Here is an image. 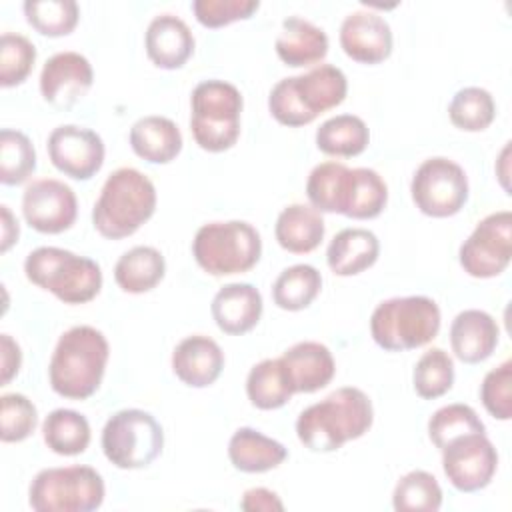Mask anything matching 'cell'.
<instances>
[{
	"mask_svg": "<svg viewBox=\"0 0 512 512\" xmlns=\"http://www.w3.org/2000/svg\"><path fill=\"white\" fill-rule=\"evenodd\" d=\"M340 46L356 62L378 64L392 52L390 24L370 10L350 12L340 26Z\"/></svg>",
	"mask_w": 512,
	"mask_h": 512,
	"instance_id": "e0dca14e",
	"label": "cell"
},
{
	"mask_svg": "<svg viewBox=\"0 0 512 512\" xmlns=\"http://www.w3.org/2000/svg\"><path fill=\"white\" fill-rule=\"evenodd\" d=\"M380 254V242L366 228H344L328 244L326 262L336 276H356L368 270Z\"/></svg>",
	"mask_w": 512,
	"mask_h": 512,
	"instance_id": "d4e9b609",
	"label": "cell"
},
{
	"mask_svg": "<svg viewBox=\"0 0 512 512\" xmlns=\"http://www.w3.org/2000/svg\"><path fill=\"white\" fill-rule=\"evenodd\" d=\"M240 508L246 512H256V510L272 512V510H284V504L278 498V494L268 488H250L242 494Z\"/></svg>",
	"mask_w": 512,
	"mask_h": 512,
	"instance_id": "f6af8a7d",
	"label": "cell"
},
{
	"mask_svg": "<svg viewBox=\"0 0 512 512\" xmlns=\"http://www.w3.org/2000/svg\"><path fill=\"white\" fill-rule=\"evenodd\" d=\"M0 350H2V386H6L20 370L22 352L16 340L10 334L0 336Z\"/></svg>",
	"mask_w": 512,
	"mask_h": 512,
	"instance_id": "bcb514c9",
	"label": "cell"
},
{
	"mask_svg": "<svg viewBox=\"0 0 512 512\" xmlns=\"http://www.w3.org/2000/svg\"><path fill=\"white\" fill-rule=\"evenodd\" d=\"M192 254L198 266L212 276L242 274L258 264L262 240L250 222H208L198 228Z\"/></svg>",
	"mask_w": 512,
	"mask_h": 512,
	"instance_id": "52a82bcc",
	"label": "cell"
},
{
	"mask_svg": "<svg viewBox=\"0 0 512 512\" xmlns=\"http://www.w3.org/2000/svg\"><path fill=\"white\" fill-rule=\"evenodd\" d=\"M164 274V256L154 246H134L114 266V280L128 294H144L156 288Z\"/></svg>",
	"mask_w": 512,
	"mask_h": 512,
	"instance_id": "f1b7e54d",
	"label": "cell"
},
{
	"mask_svg": "<svg viewBox=\"0 0 512 512\" xmlns=\"http://www.w3.org/2000/svg\"><path fill=\"white\" fill-rule=\"evenodd\" d=\"M372 420L370 398L360 388L344 386L304 408L296 420V434L312 452H334L344 442L364 436Z\"/></svg>",
	"mask_w": 512,
	"mask_h": 512,
	"instance_id": "6da1fadb",
	"label": "cell"
},
{
	"mask_svg": "<svg viewBox=\"0 0 512 512\" xmlns=\"http://www.w3.org/2000/svg\"><path fill=\"white\" fill-rule=\"evenodd\" d=\"M144 46L154 66L176 70L182 68L192 56L194 36L182 18L174 14H158L146 28Z\"/></svg>",
	"mask_w": 512,
	"mask_h": 512,
	"instance_id": "d6986e66",
	"label": "cell"
},
{
	"mask_svg": "<svg viewBox=\"0 0 512 512\" xmlns=\"http://www.w3.org/2000/svg\"><path fill=\"white\" fill-rule=\"evenodd\" d=\"M460 266L472 278H494L502 274L512 258V214L498 210L482 218L462 242Z\"/></svg>",
	"mask_w": 512,
	"mask_h": 512,
	"instance_id": "7c38bea8",
	"label": "cell"
},
{
	"mask_svg": "<svg viewBox=\"0 0 512 512\" xmlns=\"http://www.w3.org/2000/svg\"><path fill=\"white\" fill-rule=\"evenodd\" d=\"M22 214L30 228L42 234L68 230L78 214L74 190L56 178H40L26 186L22 194Z\"/></svg>",
	"mask_w": 512,
	"mask_h": 512,
	"instance_id": "5bb4252c",
	"label": "cell"
},
{
	"mask_svg": "<svg viewBox=\"0 0 512 512\" xmlns=\"http://www.w3.org/2000/svg\"><path fill=\"white\" fill-rule=\"evenodd\" d=\"M392 506L398 512H436L442 506V488L430 472L412 470L398 480Z\"/></svg>",
	"mask_w": 512,
	"mask_h": 512,
	"instance_id": "d590c367",
	"label": "cell"
},
{
	"mask_svg": "<svg viewBox=\"0 0 512 512\" xmlns=\"http://www.w3.org/2000/svg\"><path fill=\"white\" fill-rule=\"evenodd\" d=\"M36 62L34 44L14 32H4L0 38V84L4 88L22 84Z\"/></svg>",
	"mask_w": 512,
	"mask_h": 512,
	"instance_id": "ab89813d",
	"label": "cell"
},
{
	"mask_svg": "<svg viewBox=\"0 0 512 512\" xmlns=\"http://www.w3.org/2000/svg\"><path fill=\"white\" fill-rule=\"evenodd\" d=\"M442 468L460 492L486 488L498 468V452L486 432H472L448 442L442 450Z\"/></svg>",
	"mask_w": 512,
	"mask_h": 512,
	"instance_id": "4fadbf2b",
	"label": "cell"
},
{
	"mask_svg": "<svg viewBox=\"0 0 512 512\" xmlns=\"http://www.w3.org/2000/svg\"><path fill=\"white\" fill-rule=\"evenodd\" d=\"M262 294L248 282L222 286L212 298V318L224 334L240 336L250 332L262 316Z\"/></svg>",
	"mask_w": 512,
	"mask_h": 512,
	"instance_id": "ffe728a7",
	"label": "cell"
},
{
	"mask_svg": "<svg viewBox=\"0 0 512 512\" xmlns=\"http://www.w3.org/2000/svg\"><path fill=\"white\" fill-rule=\"evenodd\" d=\"M440 308L428 296H402L380 302L370 316L374 342L388 352L420 348L436 338Z\"/></svg>",
	"mask_w": 512,
	"mask_h": 512,
	"instance_id": "8992f818",
	"label": "cell"
},
{
	"mask_svg": "<svg viewBox=\"0 0 512 512\" xmlns=\"http://www.w3.org/2000/svg\"><path fill=\"white\" fill-rule=\"evenodd\" d=\"M24 14L36 32L50 38L70 34L80 18L74 0H26Z\"/></svg>",
	"mask_w": 512,
	"mask_h": 512,
	"instance_id": "8d00e7d4",
	"label": "cell"
},
{
	"mask_svg": "<svg viewBox=\"0 0 512 512\" xmlns=\"http://www.w3.org/2000/svg\"><path fill=\"white\" fill-rule=\"evenodd\" d=\"M110 346L106 336L92 326H72L52 352L48 378L56 394L70 400L90 398L106 370Z\"/></svg>",
	"mask_w": 512,
	"mask_h": 512,
	"instance_id": "7a4b0ae2",
	"label": "cell"
},
{
	"mask_svg": "<svg viewBox=\"0 0 512 512\" xmlns=\"http://www.w3.org/2000/svg\"><path fill=\"white\" fill-rule=\"evenodd\" d=\"M260 8L258 0H194L196 20L206 28H220L250 18Z\"/></svg>",
	"mask_w": 512,
	"mask_h": 512,
	"instance_id": "ee69618b",
	"label": "cell"
},
{
	"mask_svg": "<svg viewBox=\"0 0 512 512\" xmlns=\"http://www.w3.org/2000/svg\"><path fill=\"white\" fill-rule=\"evenodd\" d=\"M38 424V410L24 394H2L0 398V438L2 442L26 440Z\"/></svg>",
	"mask_w": 512,
	"mask_h": 512,
	"instance_id": "60d3db41",
	"label": "cell"
},
{
	"mask_svg": "<svg viewBox=\"0 0 512 512\" xmlns=\"http://www.w3.org/2000/svg\"><path fill=\"white\" fill-rule=\"evenodd\" d=\"M496 320L478 308L462 310L450 324V346L464 364H478L492 356L498 346Z\"/></svg>",
	"mask_w": 512,
	"mask_h": 512,
	"instance_id": "44dd1931",
	"label": "cell"
},
{
	"mask_svg": "<svg viewBox=\"0 0 512 512\" xmlns=\"http://www.w3.org/2000/svg\"><path fill=\"white\" fill-rule=\"evenodd\" d=\"M104 480L90 466L40 470L28 492L36 512H92L104 502Z\"/></svg>",
	"mask_w": 512,
	"mask_h": 512,
	"instance_id": "9c48e42d",
	"label": "cell"
},
{
	"mask_svg": "<svg viewBox=\"0 0 512 512\" xmlns=\"http://www.w3.org/2000/svg\"><path fill=\"white\" fill-rule=\"evenodd\" d=\"M128 140L134 154L150 164H168L182 150L180 128L166 116L138 118L130 128Z\"/></svg>",
	"mask_w": 512,
	"mask_h": 512,
	"instance_id": "cb8c5ba5",
	"label": "cell"
},
{
	"mask_svg": "<svg viewBox=\"0 0 512 512\" xmlns=\"http://www.w3.org/2000/svg\"><path fill=\"white\" fill-rule=\"evenodd\" d=\"M278 58L292 68L312 66L328 54L326 32L300 16H288L274 42Z\"/></svg>",
	"mask_w": 512,
	"mask_h": 512,
	"instance_id": "603a6c76",
	"label": "cell"
},
{
	"mask_svg": "<svg viewBox=\"0 0 512 512\" xmlns=\"http://www.w3.org/2000/svg\"><path fill=\"white\" fill-rule=\"evenodd\" d=\"M190 130L196 144L208 152L232 148L240 136V90L224 80H204L190 96Z\"/></svg>",
	"mask_w": 512,
	"mask_h": 512,
	"instance_id": "ba28073f",
	"label": "cell"
},
{
	"mask_svg": "<svg viewBox=\"0 0 512 512\" xmlns=\"http://www.w3.org/2000/svg\"><path fill=\"white\" fill-rule=\"evenodd\" d=\"M388 202V186L372 168H350L340 214L354 220L376 218Z\"/></svg>",
	"mask_w": 512,
	"mask_h": 512,
	"instance_id": "83f0119b",
	"label": "cell"
},
{
	"mask_svg": "<svg viewBox=\"0 0 512 512\" xmlns=\"http://www.w3.org/2000/svg\"><path fill=\"white\" fill-rule=\"evenodd\" d=\"M480 400L484 408L498 420L512 416V360H504L492 368L480 386Z\"/></svg>",
	"mask_w": 512,
	"mask_h": 512,
	"instance_id": "b9f144b4",
	"label": "cell"
},
{
	"mask_svg": "<svg viewBox=\"0 0 512 512\" xmlns=\"http://www.w3.org/2000/svg\"><path fill=\"white\" fill-rule=\"evenodd\" d=\"M280 360L294 392H316L330 384L336 372V364L328 346L314 340H304L290 346L280 356Z\"/></svg>",
	"mask_w": 512,
	"mask_h": 512,
	"instance_id": "7402d4cb",
	"label": "cell"
},
{
	"mask_svg": "<svg viewBox=\"0 0 512 512\" xmlns=\"http://www.w3.org/2000/svg\"><path fill=\"white\" fill-rule=\"evenodd\" d=\"M0 212H2V244H0V250L6 252L14 242H18L20 228H18V220L12 216V212L6 204L0 206Z\"/></svg>",
	"mask_w": 512,
	"mask_h": 512,
	"instance_id": "7dc6e473",
	"label": "cell"
},
{
	"mask_svg": "<svg viewBox=\"0 0 512 512\" xmlns=\"http://www.w3.org/2000/svg\"><path fill=\"white\" fill-rule=\"evenodd\" d=\"M156 210V188L152 180L136 168L114 170L92 208L96 232L108 240L134 234Z\"/></svg>",
	"mask_w": 512,
	"mask_h": 512,
	"instance_id": "3957f363",
	"label": "cell"
},
{
	"mask_svg": "<svg viewBox=\"0 0 512 512\" xmlns=\"http://www.w3.org/2000/svg\"><path fill=\"white\" fill-rule=\"evenodd\" d=\"M26 278L64 304H84L102 288L100 266L86 256L56 246H40L24 260Z\"/></svg>",
	"mask_w": 512,
	"mask_h": 512,
	"instance_id": "5b68a950",
	"label": "cell"
},
{
	"mask_svg": "<svg viewBox=\"0 0 512 512\" xmlns=\"http://www.w3.org/2000/svg\"><path fill=\"white\" fill-rule=\"evenodd\" d=\"M370 130L360 116L338 114L320 124L316 130V146L320 152L338 158H352L366 150Z\"/></svg>",
	"mask_w": 512,
	"mask_h": 512,
	"instance_id": "f546056e",
	"label": "cell"
},
{
	"mask_svg": "<svg viewBox=\"0 0 512 512\" xmlns=\"http://www.w3.org/2000/svg\"><path fill=\"white\" fill-rule=\"evenodd\" d=\"M448 116L456 128L464 132H480L492 124L496 116V104L486 88L466 86L452 96Z\"/></svg>",
	"mask_w": 512,
	"mask_h": 512,
	"instance_id": "836d02e7",
	"label": "cell"
},
{
	"mask_svg": "<svg viewBox=\"0 0 512 512\" xmlns=\"http://www.w3.org/2000/svg\"><path fill=\"white\" fill-rule=\"evenodd\" d=\"M322 212L308 204L286 206L274 226L278 244L292 254H308L316 250L324 238Z\"/></svg>",
	"mask_w": 512,
	"mask_h": 512,
	"instance_id": "4316f807",
	"label": "cell"
},
{
	"mask_svg": "<svg viewBox=\"0 0 512 512\" xmlns=\"http://www.w3.org/2000/svg\"><path fill=\"white\" fill-rule=\"evenodd\" d=\"M228 458L236 470L260 474L278 468L288 458V450L278 440L244 426L232 434L228 442Z\"/></svg>",
	"mask_w": 512,
	"mask_h": 512,
	"instance_id": "484cf974",
	"label": "cell"
},
{
	"mask_svg": "<svg viewBox=\"0 0 512 512\" xmlns=\"http://www.w3.org/2000/svg\"><path fill=\"white\" fill-rule=\"evenodd\" d=\"M416 208L432 218L458 214L468 200V178L460 164L444 156L424 160L410 182Z\"/></svg>",
	"mask_w": 512,
	"mask_h": 512,
	"instance_id": "8fae6325",
	"label": "cell"
},
{
	"mask_svg": "<svg viewBox=\"0 0 512 512\" xmlns=\"http://www.w3.org/2000/svg\"><path fill=\"white\" fill-rule=\"evenodd\" d=\"M344 168L346 164L334 160L322 162L312 168L306 182V196L312 208H316L318 212H336V190Z\"/></svg>",
	"mask_w": 512,
	"mask_h": 512,
	"instance_id": "7bdbcfd3",
	"label": "cell"
},
{
	"mask_svg": "<svg viewBox=\"0 0 512 512\" xmlns=\"http://www.w3.org/2000/svg\"><path fill=\"white\" fill-rule=\"evenodd\" d=\"M92 64L80 52H58L50 56L40 72L42 98L62 110L72 108L92 88Z\"/></svg>",
	"mask_w": 512,
	"mask_h": 512,
	"instance_id": "2e32d148",
	"label": "cell"
},
{
	"mask_svg": "<svg viewBox=\"0 0 512 512\" xmlns=\"http://www.w3.org/2000/svg\"><path fill=\"white\" fill-rule=\"evenodd\" d=\"M414 390L424 400H434L444 396L454 384V362L442 348L426 350L412 374Z\"/></svg>",
	"mask_w": 512,
	"mask_h": 512,
	"instance_id": "74e56055",
	"label": "cell"
},
{
	"mask_svg": "<svg viewBox=\"0 0 512 512\" xmlns=\"http://www.w3.org/2000/svg\"><path fill=\"white\" fill-rule=\"evenodd\" d=\"M42 438L52 452L76 456L90 444V424L76 410L56 408L42 422Z\"/></svg>",
	"mask_w": 512,
	"mask_h": 512,
	"instance_id": "1f68e13d",
	"label": "cell"
},
{
	"mask_svg": "<svg viewBox=\"0 0 512 512\" xmlns=\"http://www.w3.org/2000/svg\"><path fill=\"white\" fill-rule=\"evenodd\" d=\"M472 432H486V428L480 416L468 404L442 406L428 420V436L438 450H442L454 438Z\"/></svg>",
	"mask_w": 512,
	"mask_h": 512,
	"instance_id": "f35d334b",
	"label": "cell"
},
{
	"mask_svg": "<svg viewBox=\"0 0 512 512\" xmlns=\"http://www.w3.org/2000/svg\"><path fill=\"white\" fill-rule=\"evenodd\" d=\"M322 276L310 264H294L284 268L272 284V300L278 308L298 312L308 308L320 294Z\"/></svg>",
	"mask_w": 512,
	"mask_h": 512,
	"instance_id": "d6a6232c",
	"label": "cell"
},
{
	"mask_svg": "<svg viewBox=\"0 0 512 512\" xmlns=\"http://www.w3.org/2000/svg\"><path fill=\"white\" fill-rule=\"evenodd\" d=\"M246 394L260 410L282 408L294 394L280 358H266L252 366L246 378Z\"/></svg>",
	"mask_w": 512,
	"mask_h": 512,
	"instance_id": "4dcf8cb0",
	"label": "cell"
},
{
	"mask_svg": "<svg viewBox=\"0 0 512 512\" xmlns=\"http://www.w3.org/2000/svg\"><path fill=\"white\" fill-rule=\"evenodd\" d=\"M104 152L102 138L84 126L62 124L48 136L50 162L74 180H90L102 168Z\"/></svg>",
	"mask_w": 512,
	"mask_h": 512,
	"instance_id": "9a60e30c",
	"label": "cell"
},
{
	"mask_svg": "<svg viewBox=\"0 0 512 512\" xmlns=\"http://www.w3.org/2000/svg\"><path fill=\"white\" fill-rule=\"evenodd\" d=\"M36 170V150L30 138L12 128L0 132V182L18 186L26 182Z\"/></svg>",
	"mask_w": 512,
	"mask_h": 512,
	"instance_id": "e575fe53",
	"label": "cell"
},
{
	"mask_svg": "<svg viewBox=\"0 0 512 512\" xmlns=\"http://www.w3.org/2000/svg\"><path fill=\"white\" fill-rule=\"evenodd\" d=\"M224 368V352L216 340L204 334H192L180 340L172 352L174 374L192 388L214 384Z\"/></svg>",
	"mask_w": 512,
	"mask_h": 512,
	"instance_id": "ac0fdd59",
	"label": "cell"
},
{
	"mask_svg": "<svg viewBox=\"0 0 512 512\" xmlns=\"http://www.w3.org/2000/svg\"><path fill=\"white\" fill-rule=\"evenodd\" d=\"M164 448L160 422L146 410L126 408L108 418L102 430L104 456L122 470L150 466Z\"/></svg>",
	"mask_w": 512,
	"mask_h": 512,
	"instance_id": "30bf717a",
	"label": "cell"
},
{
	"mask_svg": "<svg viewBox=\"0 0 512 512\" xmlns=\"http://www.w3.org/2000/svg\"><path fill=\"white\" fill-rule=\"evenodd\" d=\"M508 156H510V142H506V146L502 148V152H500V156H498V160H496V174H498V178H500V184H502V188L510 194V184H508V176H510V172H508Z\"/></svg>",
	"mask_w": 512,
	"mask_h": 512,
	"instance_id": "c3c4849f",
	"label": "cell"
},
{
	"mask_svg": "<svg viewBox=\"0 0 512 512\" xmlns=\"http://www.w3.org/2000/svg\"><path fill=\"white\" fill-rule=\"evenodd\" d=\"M346 92L344 72L332 64H320L306 74L278 80L270 90L268 110L280 124L298 128L342 104Z\"/></svg>",
	"mask_w": 512,
	"mask_h": 512,
	"instance_id": "277c9868",
	"label": "cell"
}]
</instances>
